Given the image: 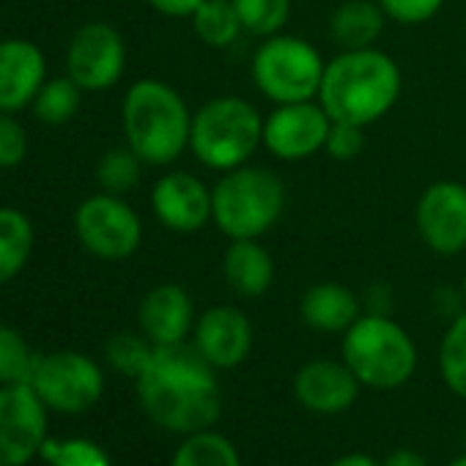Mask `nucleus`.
I'll list each match as a JSON object with an SVG mask.
<instances>
[{
	"label": "nucleus",
	"mask_w": 466,
	"mask_h": 466,
	"mask_svg": "<svg viewBox=\"0 0 466 466\" xmlns=\"http://www.w3.org/2000/svg\"><path fill=\"white\" fill-rule=\"evenodd\" d=\"M143 411L165 431H208L222 411L217 368H211L192 343L154 346L148 368L135 379Z\"/></svg>",
	"instance_id": "1"
},
{
	"label": "nucleus",
	"mask_w": 466,
	"mask_h": 466,
	"mask_svg": "<svg viewBox=\"0 0 466 466\" xmlns=\"http://www.w3.org/2000/svg\"><path fill=\"white\" fill-rule=\"evenodd\" d=\"M400 86V69L387 53L376 47L340 50L327 61L319 102L332 121L368 129L398 105Z\"/></svg>",
	"instance_id": "2"
},
{
	"label": "nucleus",
	"mask_w": 466,
	"mask_h": 466,
	"mask_svg": "<svg viewBox=\"0 0 466 466\" xmlns=\"http://www.w3.org/2000/svg\"><path fill=\"white\" fill-rule=\"evenodd\" d=\"M127 146L143 165H173L189 148L192 110L184 96L162 80H137L121 105Z\"/></svg>",
	"instance_id": "3"
},
{
	"label": "nucleus",
	"mask_w": 466,
	"mask_h": 466,
	"mask_svg": "<svg viewBox=\"0 0 466 466\" xmlns=\"http://www.w3.org/2000/svg\"><path fill=\"white\" fill-rule=\"evenodd\" d=\"M286 203V184L278 173L242 165L222 173L211 187V222L228 242L261 239L280 222Z\"/></svg>",
	"instance_id": "4"
},
{
	"label": "nucleus",
	"mask_w": 466,
	"mask_h": 466,
	"mask_svg": "<svg viewBox=\"0 0 466 466\" xmlns=\"http://www.w3.org/2000/svg\"><path fill=\"white\" fill-rule=\"evenodd\" d=\"M264 146V116L242 96H217L192 113L189 151L217 173L250 165Z\"/></svg>",
	"instance_id": "5"
},
{
	"label": "nucleus",
	"mask_w": 466,
	"mask_h": 466,
	"mask_svg": "<svg viewBox=\"0 0 466 466\" xmlns=\"http://www.w3.org/2000/svg\"><path fill=\"white\" fill-rule=\"evenodd\" d=\"M340 351L360 384L379 392L403 387L417 370L411 335L387 313H362L343 332Z\"/></svg>",
	"instance_id": "6"
},
{
	"label": "nucleus",
	"mask_w": 466,
	"mask_h": 466,
	"mask_svg": "<svg viewBox=\"0 0 466 466\" xmlns=\"http://www.w3.org/2000/svg\"><path fill=\"white\" fill-rule=\"evenodd\" d=\"M253 83L272 105L319 99L327 61L302 36H267L253 56Z\"/></svg>",
	"instance_id": "7"
},
{
	"label": "nucleus",
	"mask_w": 466,
	"mask_h": 466,
	"mask_svg": "<svg viewBox=\"0 0 466 466\" xmlns=\"http://www.w3.org/2000/svg\"><path fill=\"white\" fill-rule=\"evenodd\" d=\"M75 233L91 256L102 261H124L135 256L143 242V222L121 195L99 192L77 206Z\"/></svg>",
	"instance_id": "8"
},
{
	"label": "nucleus",
	"mask_w": 466,
	"mask_h": 466,
	"mask_svg": "<svg viewBox=\"0 0 466 466\" xmlns=\"http://www.w3.org/2000/svg\"><path fill=\"white\" fill-rule=\"evenodd\" d=\"M31 387L47 409L61 414H83L99 403L105 392L102 368L80 351L39 354Z\"/></svg>",
	"instance_id": "9"
},
{
	"label": "nucleus",
	"mask_w": 466,
	"mask_h": 466,
	"mask_svg": "<svg viewBox=\"0 0 466 466\" xmlns=\"http://www.w3.org/2000/svg\"><path fill=\"white\" fill-rule=\"evenodd\" d=\"M47 441V406L31 384H0V466H25Z\"/></svg>",
	"instance_id": "10"
},
{
	"label": "nucleus",
	"mask_w": 466,
	"mask_h": 466,
	"mask_svg": "<svg viewBox=\"0 0 466 466\" xmlns=\"http://www.w3.org/2000/svg\"><path fill=\"white\" fill-rule=\"evenodd\" d=\"M332 118L319 99L275 105L264 118V148L280 162H302L324 151Z\"/></svg>",
	"instance_id": "11"
},
{
	"label": "nucleus",
	"mask_w": 466,
	"mask_h": 466,
	"mask_svg": "<svg viewBox=\"0 0 466 466\" xmlns=\"http://www.w3.org/2000/svg\"><path fill=\"white\" fill-rule=\"evenodd\" d=\"M414 225L425 248L436 256L466 250V187L441 178L425 187L414 208Z\"/></svg>",
	"instance_id": "12"
},
{
	"label": "nucleus",
	"mask_w": 466,
	"mask_h": 466,
	"mask_svg": "<svg viewBox=\"0 0 466 466\" xmlns=\"http://www.w3.org/2000/svg\"><path fill=\"white\" fill-rule=\"evenodd\" d=\"M127 69V45L124 36L110 23L83 25L66 50V75L83 91H107L113 88Z\"/></svg>",
	"instance_id": "13"
},
{
	"label": "nucleus",
	"mask_w": 466,
	"mask_h": 466,
	"mask_svg": "<svg viewBox=\"0 0 466 466\" xmlns=\"http://www.w3.org/2000/svg\"><path fill=\"white\" fill-rule=\"evenodd\" d=\"M192 346L217 370L239 368L253 349V324L233 305L206 308L192 329Z\"/></svg>",
	"instance_id": "14"
},
{
	"label": "nucleus",
	"mask_w": 466,
	"mask_h": 466,
	"mask_svg": "<svg viewBox=\"0 0 466 466\" xmlns=\"http://www.w3.org/2000/svg\"><path fill=\"white\" fill-rule=\"evenodd\" d=\"M151 208L167 230L195 233L211 222V189L187 170H170L154 184Z\"/></svg>",
	"instance_id": "15"
},
{
	"label": "nucleus",
	"mask_w": 466,
	"mask_h": 466,
	"mask_svg": "<svg viewBox=\"0 0 466 466\" xmlns=\"http://www.w3.org/2000/svg\"><path fill=\"white\" fill-rule=\"evenodd\" d=\"M360 379L343 360H310L294 379L297 400L313 414H343L360 398Z\"/></svg>",
	"instance_id": "16"
},
{
	"label": "nucleus",
	"mask_w": 466,
	"mask_h": 466,
	"mask_svg": "<svg viewBox=\"0 0 466 466\" xmlns=\"http://www.w3.org/2000/svg\"><path fill=\"white\" fill-rule=\"evenodd\" d=\"M47 77V58L28 39L0 42V113H20L34 105Z\"/></svg>",
	"instance_id": "17"
},
{
	"label": "nucleus",
	"mask_w": 466,
	"mask_h": 466,
	"mask_svg": "<svg viewBox=\"0 0 466 466\" xmlns=\"http://www.w3.org/2000/svg\"><path fill=\"white\" fill-rule=\"evenodd\" d=\"M137 321H140V332L154 346H173V343H184L192 335L198 316H195L192 297L187 294L184 286L162 283L143 297Z\"/></svg>",
	"instance_id": "18"
},
{
	"label": "nucleus",
	"mask_w": 466,
	"mask_h": 466,
	"mask_svg": "<svg viewBox=\"0 0 466 466\" xmlns=\"http://www.w3.org/2000/svg\"><path fill=\"white\" fill-rule=\"evenodd\" d=\"M222 278L237 297L258 299L275 283V261L258 239H233L222 253Z\"/></svg>",
	"instance_id": "19"
},
{
	"label": "nucleus",
	"mask_w": 466,
	"mask_h": 466,
	"mask_svg": "<svg viewBox=\"0 0 466 466\" xmlns=\"http://www.w3.org/2000/svg\"><path fill=\"white\" fill-rule=\"evenodd\" d=\"M299 316L310 329L338 335L346 332L362 316V302L349 286L327 280L305 291L299 302Z\"/></svg>",
	"instance_id": "20"
},
{
	"label": "nucleus",
	"mask_w": 466,
	"mask_h": 466,
	"mask_svg": "<svg viewBox=\"0 0 466 466\" xmlns=\"http://www.w3.org/2000/svg\"><path fill=\"white\" fill-rule=\"evenodd\" d=\"M384 23L379 0H343L329 17V36L340 50H365L381 39Z\"/></svg>",
	"instance_id": "21"
},
{
	"label": "nucleus",
	"mask_w": 466,
	"mask_h": 466,
	"mask_svg": "<svg viewBox=\"0 0 466 466\" xmlns=\"http://www.w3.org/2000/svg\"><path fill=\"white\" fill-rule=\"evenodd\" d=\"M36 230L25 211L0 206V286L15 280L31 261Z\"/></svg>",
	"instance_id": "22"
},
{
	"label": "nucleus",
	"mask_w": 466,
	"mask_h": 466,
	"mask_svg": "<svg viewBox=\"0 0 466 466\" xmlns=\"http://www.w3.org/2000/svg\"><path fill=\"white\" fill-rule=\"evenodd\" d=\"M195 36L214 50H225L237 45V39L245 34L242 20L237 15V6L230 0H203L198 12L189 17Z\"/></svg>",
	"instance_id": "23"
},
{
	"label": "nucleus",
	"mask_w": 466,
	"mask_h": 466,
	"mask_svg": "<svg viewBox=\"0 0 466 466\" xmlns=\"http://www.w3.org/2000/svg\"><path fill=\"white\" fill-rule=\"evenodd\" d=\"M170 466H242V458L228 436L208 428L189 433L173 452Z\"/></svg>",
	"instance_id": "24"
},
{
	"label": "nucleus",
	"mask_w": 466,
	"mask_h": 466,
	"mask_svg": "<svg viewBox=\"0 0 466 466\" xmlns=\"http://www.w3.org/2000/svg\"><path fill=\"white\" fill-rule=\"evenodd\" d=\"M83 105V88L66 75V77H56V80H45L42 91L34 99V113L39 121L45 124H66L77 116Z\"/></svg>",
	"instance_id": "25"
},
{
	"label": "nucleus",
	"mask_w": 466,
	"mask_h": 466,
	"mask_svg": "<svg viewBox=\"0 0 466 466\" xmlns=\"http://www.w3.org/2000/svg\"><path fill=\"white\" fill-rule=\"evenodd\" d=\"M439 373L450 392L466 400V310L455 313L441 346H439Z\"/></svg>",
	"instance_id": "26"
},
{
	"label": "nucleus",
	"mask_w": 466,
	"mask_h": 466,
	"mask_svg": "<svg viewBox=\"0 0 466 466\" xmlns=\"http://www.w3.org/2000/svg\"><path fill=\"white\" fill-rule=\"evenodd\" d=\"M237 6L245 34L267 39L283 34L291 17V0H230Z\"/></svg>",
	"instance_id": "27"
},
{
	"label": "nucleus",
	"mask_w": 466,
	"mask_h": 466,
	"mask_svg": "<svg viewBox=\"0 0 466 466\" xmlns=\"http://www.w3.org/2000/svg\"><path fill=\"white\" fill-rule=\"evenodd\" d=\"M39 354L9 324H0V384H31Z\"/></svg>",
	"instance_id": "28"
},
{
	"label": "nucleus",
	"mask_w": 466,
	"mask_h": 466,
	"mask_svg": "<svg viewBox=\"0 0 466 466\" xmlns=\"http://www.w3.org/2000/svg\"><path fill=\"white\" fill-rule=\"evenodd\" d=\"M140 170H143V159L129 148H110L99 165H96V181L102 187V192L110 195H124L132 187H137L140 181Z\"/></svg>",
	"instance_id": "29"
},
{
	"label": "nucleus",
	"mask_w": 466,
	"mask_h": 466,
	"mask_svg": "<svg viewBox=\"0 0 466 466\" xmlns=\"http://www.w3.org/2000/svg\"><path fill=\"white\" fill-rule=\"evenodd\" d=\"M105 357L113 365V370H118V373H124L129 379H137L148 368V362L154 357V343L146 335L118 332V335H113L107 340Z\"/></svg>",
	"instance_id": "30"
},
{
	"label": "nucleus",
	"mask_w": 466,
	"mask_h": 466,
	"mask_svg": "<svg viewBox=\"0 0 466 466\" xmlns=\"http://www.w3.org/2000/svg\"><path fill=\"white\" fill-rule=\"evenodd\" d=\"M50 466H113L110 455L91 439H47L39 452Z\"/></svg>",
	"instance_id": "31"
},
{
	"label": "nucleus",
	"mask_w": 466,
	"mask_h": 466,
	"mask_svg": "<svg viewBox=\"0 0 466 466\" xmlns=\"http://www.w3.org/2000/svg\"><path fill=\"white\" fill-rule=\"evenodd\" d=\"M387 20L398 25H422L439 15L444 0H379Z\"/></svg>",
	"instance_id": "32"
},
{
	"label": "nucleus",
	"mask_w": 466,
	"mask_h": 466,
	"mask_svg": "<svg viewBox=\"0 0 466 466\" xmlns=\"http://www.w3.org/2000/svg\"><path fill=\"white\" fill-rule=\"evenodd\" d=\"M25 157H28L25 127L12 113H0V167H17Z\"/></svg>",
	"instance_id": "33"
},
{
	"label": "nucleus",
	"mask_w": 466,
	"mask_h": 466,
	"mask_svg": "<svg viewBox=\"0 0 466 466\" xmlns=\"http://www.w3.org/2000/svg\"><path fill=\"white\" fill-rule=\"evenodd\" d=\"M365 148V129L357 127V124H343V121H332V129H329V137H327V146L324 151L338 159V162H349V159H357Z\"/></svg>",
	"instance_id": "34"
},
{
	"label": "nucleus",
	"mask_w": 466,
	"mask_h": 466,
	"mask_svg": "<svg viewBox=\"0 0 466 466\" xmlns=\"http://www.w3.org/2000/svg\"><path fill=\"white\" fill-rule=\"evenodd\" d=\"M151 9L165 15V17H192L203 0H148Z\"/></svg>",
	"instance_id": "35"
},
{
	"label": "nucleus",
	"mask_w": 466,
	"mask_h": 466,
	"mask_svg": "<svg viewBox=\"0 0 466 466\" xmlns=\"http://www.w3.org/2000/svg\"><path fill=\"white\" fill-rule=\"evenodd\" d=\"M381 466H428V461L422 458V452L411 447H398L381 461Z\"/></svg>",
	"instance_id": "36"
},
{
	"label": "nucleus",
	"mask_w": 466,
	"mask_h": 466,
	"mask_svg": "<svg viewBox=\"0 0 466 466\" xmlns=\"http://www.w3.org/2000/svg\"><path fill=\"white\" fill-rule=\"evenodd\" d=\"M329 466H381V461H376L368 452H346V455L335 458Z\"/></svg>",
	"instance_id": "37"
},
{
	"label": "nucleus",
	"mask_w": 466,
	"mask_h": 466,
	"mask_svg": "<svg viewBox=\"0 0 466 466\" xmlns=\"http://www.w3.org/2000/svg\"><path fill=\"white\" fill-rule=\"evenodd\" d=\"M447 466H466V455L455 458V461H452V463H447Z\"/></svg>",
	"instance_id": "38"
},
{
	"label": "nucleus",
	"mask_w": 466,
	"mask_h": 466,
	"mask_svg": "<svg viewBox=\"0 0 466 466\" xmlns=\"http://www.w3.org/2000/svg\"><path fill=\"white\" fill-rule=\"evenodd\" d=\"M463 297H466V275H463Z\"/></svg>",
	"instance_id": "39"
}]
</instances>
